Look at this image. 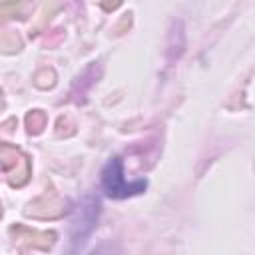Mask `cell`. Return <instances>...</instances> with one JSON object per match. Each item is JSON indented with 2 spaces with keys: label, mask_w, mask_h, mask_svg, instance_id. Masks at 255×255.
I'll list each match as a JSON object with an SVG mask.
<instances>
[{
  "label": "cell",
  "mask_w": 255,
  "mask_h": 255,
  "mask_svg": "<svg viewBox=\"0 0 255 255\" xmlns=\"http://www.w3.org/2000/svg\"><path fill=\"white\" fill-rule=\"evenodd\" d=\"M98 207H100V201L94 197H90L88 203H82L78 207V215L72 225V237H74L76 245H82L86 241V237L90 235V231L94 229L96 219H98Z\"/></svg>",
  "instance_id": "7a4b0ae2"
},
{
  "label": "cell",
  "mask_w": 255,
  "mask_h": 255,
  "mask_svg": "<svg viewBox=\"0 0 255 255\" xmlns=\"http://www.w3.org/2000/svg\"><path fill=\"white\" fill-rule=\"evenodd\" d=\"M102 185H104V191L110 197L124 199V197H131V195L143 193L145 187H147V181L145 179L126 181V177H124V163H122L120 157H114L102 169Z\"/></svg>",
  "instance_id": "6da1fadb"
},
{
  "label": "cell",
  "mask_w": 255,
  "mask_h": 255,
  "mask_svg": "<svg viewBox=\"0 0 255 255\" xmlns=\"http://www.w3.org/2000/svg\"><path fill=\"white\" fill-rule=\"evenodd\" d=\"M90 255H120V253H118V249L114 245H102L96 251H92Z\"/></svg>",
  "instance_id": "3957f363"
}]
</instances>
